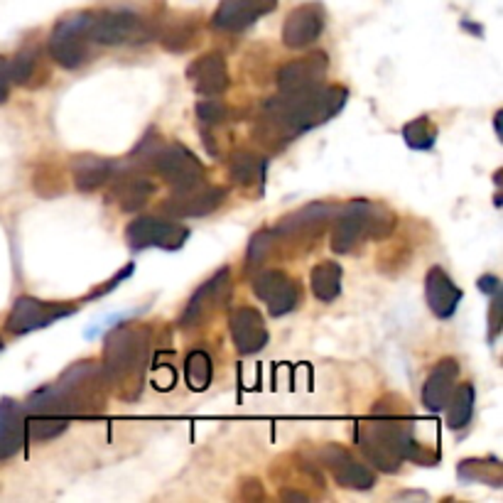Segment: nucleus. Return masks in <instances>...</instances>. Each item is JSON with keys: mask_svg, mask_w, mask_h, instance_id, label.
I'll return each mask as SVG.
<instances>
[{"mask_svg": "<svg viewBox=\"0 0 503 503\" xmlns=\"http://www.w3.org/2000/svg\"><path fill=\"white\" fill-rule=\"evenodd\" d=\"M229 174L241 187H263L265 180V160L251 150H236L229 157Z\"/></svg>", "mask_w": 503, "mask_h": 503, "instance_id": "obj_26", "label": "nucleus"}, {"mask_svg": "<svg viewBox=\"0 0 503 503\" xmlns=\"http://www.w3.org/2000/svg\"><path fill=\"white\" fill-rule=\"evenodd\" d=\"M320 462L331 477L337 478L339 487L356 488V491H369L376 484V471L359 462L354 454L339 445H324L320 449Z\"/></svg>", "mask_w": 503, "mask_h": 503, "instance_id": "obj_10", "label": "nucleus"}, {"mask_svg": "<svg viewBox=\"0 0 503 503\" xmlns=\"http://www.w3.org/2000/svg\"><path fill=\"white\" fill-rule=\"evenodd\" d=\"M330 69V57L324 52H312L307 57L292 59L281 66L278 72V89L290 94V91H302L310 86H320Z\"/></svg>", "mask_w": 503, "mask_h": 503, "instance_id": "obj_15", "label": "nucleus"}, {"mask_svg": "<svg viewBox=\"0 0 503 503\" xmlns=\"http://www.w3.org/2000/svg\"><path fill=\"white\" fill-rule=\"evenodd\" d=\"M27 425H25V410L23 405L3 398L0 400V462L15 457L23 445H25Z\"/></svg>", "mask_w": 503, "mask_h": 503, "instance_id": "obj_23", "label": "nucleus"}, {"mask_svg": "<svg viewBox=\"0 0 503 503\" xmlns=\"http://www.w3.org/2000/svg\"><path fill=\"white\" fill-rule=\"evenodd\" d=\"M197 116L202 123L219 125L229 118V108L223 106V104H219V101H199Z\"/></svg>", "mask_w": 503, "mask_h": 503, "instance_id": "obj_37", "label": "nucleus"}, {"mask_svg": "<svg viewBox=\"0 0 503 503\" xmlns=\"http://www.w3.org/2000/svg\"><path fill=\"white\" fill-rule=\"evenodd\" d=\"M272 243H275V233L268 232V229H265V232L253 233V239L248 241L246 268H251V271H258V268L265 263L268 253H271Z\"/></svg>", "mask_w": 503, "mask_h": 503, "instance_id": "obj_35", "label": "nucleus"}, {"mask_svg": "<svg viewBox=\"0 0 503 503\" xmlns=\"http://www.w3.org/2000/svg\"><path fill=\"white\" fill-rule=\"evenodd\" d=\"M494 128H496V135L501 138V113H496V118H494Z\"/></svg>", "mask_w": 503, "mask_h": 503, "instance_id": "obj_42", "label": "nucleus"}, {"mask_svg": "<svg viewBox=\"0 0 503 503\" xmlns=\"http://www.w3.org/2000/svg\"><path fill=\"white\" fill-rule=\"evenodd\" d=\"M310 288L320 302H334L341 292V265L334 261H322L320 265H314Z\"/></svg>", "mask_w": 503, "mask_h": 503, "instance_id": "obj_27", "label": "nucleus"}, {"mask_svg": "<svg viewBox=\"0 0 503 503\" xmlns=\"http://www.w3.org/2000/svg\"><path fill=\"white\" fill-rule=\"evenodd\" d=\"M187 239H190V229L174 223L173 219H160V216H138L125 229V241L133 251H145V248L155 246L177 251L184 246Z\"/></svg>", "mask_w": 503, "mask_h": 503, "instance_id": "obj_6", "label": "nucleus"}, {"mask_svg": "<svg viewBox=\"0 0 503 503\" xmlns=\"http://www.w3.org/2000/svg\"><path fill=\"white\" fill-rule=\"evenodd\" d=\"M86 23L89 13H76L59 20L50 35V57L59 66H64L69 72H74L89 59V35H86Z\"/></svg>", "mask_w": 503, "mask_h": 503, "instance_id": "obj_4", "label": "nucleus"}, {"mask_svg": "<svg viewBox=\"0 0 503 503\" xmlns=\"http://www.w3.org/2000/svg\"><path fill=\"white\" fill-rule=\"evenodd\" d=\"M106 408V379L96 361L69 366L57 383L42 386L23 405L25 415H54V418H86Z\"/></svg>", "mask_w": 503, "mask_h": 503, "instance_id": "obj_2", "label": "nucleus"}, {"mask_svg": "<svg viewBox=\"0 0 503 503\" xmlns=\"http://www.w3.org/2000/svg\"><path fill=\"white\" fill-rule=\"evenodd\" d=\"M478 290L487 295H496V292H501V281L496 275H484V278H478Z\"/></svg>", "mask_w": 503, "mask_h": 503, "instance_id": "obj_40", "label": "nucleus"}, {"mask_svg": "<svg viewBox=\"0 0 503 503\" xmlns=\"http://www.w3.org/2000/svg\"><path fill=\"white\" fill-rule=\"evenodd\" d=\"M150 167L155 170L173 190H187L204 180V165L194 153L180 143H165L160 153L153 157Z\"/></svg>", "mask_w": 503, "mask_h": 503, "instance_id": "obj_7", "label": "nucleus"}, {"mask_svg": "<svg viewBox=\"0 0 503 503\" xmlns=\"http://www.w3.org/2000/svg\"><path fill=\"white\" fill-rule=\"evenodd\" d=\"M425 297L435 317L449 320L462 302V290L454 285L452 278L439 265H435L429 268L428 278H425Z\"/></svg>", "mask_w": 503, "mask_h": 503, "instance_id": "obj_22", "label": "nucleus"}, {"mask_svg": "<svg viewBox=\"0 0 503 503\" xmlns=\"http://www.w3.org/2000/svg\"><path fill=\"white\" fill-rule=\"evenodd\" d=\"M501 310H503V297L501 292H496L494 302H491V312H488V327H491L488 339H491V341H496L498 331H501Z\"/></svg>", "mask_w": 503, "mask_h": 503, "instance_id": "obj_38", "label": "nucleus"}, {"mask_svg": "<svg viewBox=\"0 0 503 503\" xmlns=\"http://www.w3.org/2000/svg\"><path fill=\"white\" fill-rule=\"evenodd\" d=\"M10 94V74H8V59L0 57V104L8 99Z\"/></svg>", "mask_w": 503, "mask_h": 503, "instance_id": "obj_39", "label": "nucleus"}, {"mask_svg": "<svg viewBox=\"0 0 503 503\" xmlns=\"http://www.w3.org/2000/svg\"><path fill=\"white\" fill-rule=\"evenodd\" d=\"M334 216H337V207L324 204V202H314V204L297 209L295 214L281 219L278 226L272 229V233H275V239H307L310 233L322 232L324 223H330Z\"/></svg>", "mask_w": 503, "mask_h": 503, "instance_id": "obj_17", "label": "nucleus"}, {"mask_svg": "<svg viewBox=\"0 0 503 503\" xmlns=\"http://www.w3.org/2000/svg\"><path fill=\"white\" fill-rule=\"evenodd\" d=\"M403 138L413 150H429L438 141V128L428 116H420L403 125Z\"/></svg>", "mask_w": 503, "mask_h": 503, "instance_id": "obj_31", "label": "nucleus"}, {"mask_svg": "<svg viewBox=\"0 0 503 503\" xmlns=\"http://www.w3.org/2000/svg\"><path fill=\"white\" fill-rule=\"evenodd\" d=\"M153 334L145 324H121L104 341V379L118 398L135 400L141 396L148 371Z\"/></svg>", "mask_w": 503, "mask_h": 503, "instance_id": "obj_3", "label": "nucleus"}, {"mask_svg": "<svg viewBox=\"0 0 503 503\" xmlns=\"http://www.w3.org/2000/svg\"><path fill=\"white\" fill-rule=\"evenodd\" d=\"M282 501H307V494H300V491H282L281 494Z\"/></svg>", "mask_w": 503, "mask_h": 503, "instance_id": "obj_41", "label": "nucleus"}, {"mask_svg": "<svg viewBox=\"0 0 503 503\" xmlns=\"http://www.w3.org/2000/svg\"><path fill=\"white\" fill-rule=\"evenodd\" d=\"M457 376H459V363L454 359H442V361L429 371V376L422 383V405L429 413H442L447 400L452 396L454 386H457Z\"/></svg>", "mask_w": 503, "mask_h": 503, "instance_id": "obj_21", "label": "nucleus"}, {"mask_svg": "<svg viewBox=\"0 0 503 503\" xmlns=\"http://www.w3.org/2000/svg\"><path fill=\"white\" fill-rule=\"evenodd\" d=\"M229 330H232L233 347L239 354H256L268 344V327H265L263 314L256 307H236L229 317Z\"/></svg>", "mask_w": 503, "mask_h": 503, "instance_id": "obj_16", "label": "nucleus"}, {"mask_svg": "<svg viewBox=\"0 0 503 503\" xmlns=\"http://www.w3.org/2000/svg\"><path fill=\"white\" fill-rule=\"evenodd\" d=\"M184 373H187V383H190L192 390H204L212 383V359H209L207 351L202 349H194L187 354V361H184Z\"/></svg>", "mask_w": 503, "mask_h": 503, "instance_id": "obj_30", "label": "nucleus"}, {"mask_svg": "<svg viewBox=\"0 0 503 503\" xmlns=\"http://www.w3.org/2000/svg\"><path fill=\"white\" fill-rule=\"evenodd\" d=\"M187 79L202 96H219L229 89V69L219 52L202 54L187 66Z\"/></svg>", "mask_w": 503, "mask_h": 503, "instance_id": "obj_20", "label": "nucleus"}, {"mask_svg": "<svg viewBox=\"0 0 503 503\" xmlns=\"http://www.w3.org/2000/svg\"><path fill=\"white\" fill-rule=\"evenodd\" d=\"M76 307L69 305V302H42L37 297L23 295L17 297L15 305L10 310L8 320H5V330L10 334H27V331L42 330V327H47V324L57 322L66 314H74Z\"/></svg>", "mask_w": 503, "mask_h": 503, "instance_id": "obj_8", "label": "nucleus"}, {"mask_svg": "<svg viewBox=\"0 0 503 503\" xmlns=\"http://www.w3.org/2000/svg\"><path fill=\"white\" fill-rule=\"evenodd\" d=\"M253 292L268 307L272 317L292 312L300 300V288L297 282L282 271H261L253 278Z\"/></svg>", "mask_w": 503, "mask_h": 503, "instance_id": "obj_12", "label": "nucleus"}, {"mask_svg": "<svg viewBox=\"0 0 503 503\" xmlns=\"http://www.w3.org/2000/svg\"><path fill=\"white\" fill-rule=\"evenodd\" d=\"M163 145H165V141H163V138L157 135L155 128H150V131L143 135V141L135 145V150H133V160L148 167L150 163H153V157L160 153V148H163Z\"/></svg>", "mask_w": 503, "mask_h": 503, "instance_id": "obj_36", "label": "nucleus"}, {"mask_svg": "<svg viewBox=\"0 0 503 503\" xmlns=\"http://www.w3.org/2000/svg\"><path fill=\"white\" fill-rule=\"evenodd\" d=\"M89 42L96 44H125V42H141L148 37V27L143 17L133 10H101L89 13L86 23Z\"/></svg>", "mask_w": 503, "mask_h": 503, "instance_id": "obj_5", "label": "nucleus"}, {"mask_svg": "<svg viewBox=\"0 0 503 503\" xmlns=\"http://www.w3.org/2000/svg\"><path fill=\"white\" fill-rule=\"evenodd\" d=\"M396 229V214L380 204H369L366 212V239H386Z\"/></svg>", "mask_w": 503, "mask_h": 503, "instance_id": "obj_32", "label": "nucleus"}, {"mask_svg": "<svg viewBox=\"0 0 503 503\" xmlns=\"http://www.w3.org/2000/svg\"><path fill=\"white\" fill-rule=\"evenodd\" d=\"M37 59H40V50L37 47H25L20 50L15 57L8 62V74L13 84H27L33 79L35 69H37Z\"/></svg>", "mask_w": 503, "mask_h": 503, "instance_id": "obj_34", "label": "nucleus"}, {"mask_svg": "<svg viewBox=\"0 0 503 503\" xmlns=\"http://www.w3.org/2000/svg\"><path fill=\"white\" fill-rule=\"evenodd\" d=\"M25 425L35 439H52L59 438L69 428V420L54 415H25Z\"/></svg>", "mask_w": 503, "mask_h": 503, "instance_id": "obj_33", "label": "nucleus"}, {"mask_svg": "<svg viewBox=\"0 0 503 503\" xmlns=\"http://www.w3.org/2000/svg\"><path fill=\"white\" fill-rule=\"evenodd\" d=\"M0 349H3V339H0Z\"/></svg>", "mask_w": 503, "mask_h": 503, "instance_id": "obj_43", "label": "nucleus"}, {"mask_svg": "<svg viewBox=\"0 0 503 503\" xmlns=\"http://www.w3.org/2000/svg\"><path fill=\"white\" fill-rule=\"evenodd\" d=\"M111 197L123 212H141L150 202V197L155 194V182L145 177L143 173H125L121 174L113 187H111Z\"/></svg>", "mask_w": 503, "mask_h": 503, "instance_id": "obj_24", "label": "nucleus"}, {"mask_svg": "<svg viewBox=\"0 0 503 503\" xmlns=\"http://www.w3.org/2000/svg\"><path fill=\"white\" fill-rule=\"evenodd\" d=\"M447 425L449 429H464L471 422L474 415V386L471 383H462L454 386L452 396L447 400Z\"/></svg>", "mask_w": 503, "mask_h": 503, "instance_id": "obj_28", "label": "nucleus"}, {"mask_svg": "<svg viewBox=\"0 0 503 503\" xmlns=\"http://www.w3.org/2000/svg\"><path fill=\"white\" fill-rule=\"evenodd\" d=\"M232 297V272L229 268H222L212 281H207L202 288L192 295V300L184 307V312L180 317L182 330H194L199 322H204L212 310L223 307Z\"/></svg>", "mask_w": 503, "mask_h": 503, "instance_id": "obj_11", "label": "nucleus"}, {"mask_svg": "<svg viewBox=\"0 0 503 503\" xmlns=\"http://www.w3.org/2000/svg\"><path fill=\"white\" fill-rule=\"evenodd\" d=\"M349 91L344 86H310L302 91H281V96L265 101L261 131L265 141H292L300 133L327 123L344 108Z\"/></svg>", "mask_w": 503, "mask_h": 503, "instance_id": "obj_1", "label": "nucleus"}, {"mask_svg": "<svg viewBox=\"0 0 503 503\" xmlns=\"http://www.w3.org/2000/svg\"><path fill=\"white\" fill-rule=\"evenodd\" d=\"M462 481H471V484H491V487H501L503 471L498 459H467L459 464L457 469Z\"/></svg>", "mask_w": 503, "mask_h": 503, "instance_id": "obj_29", "label": "nucleus"}, {"mask_svg": "<svg viewBox=\"0 0 503 503\" xmlns=\"http://www.w3.org/2000/svg\"><path fill=\"white\" fill-rule=\"evenodd\" d=\"M229 192L223 187H212V184H194L187 190H174L173 197L163 202V214L170 219H199V216L214 214L222 207Z\"/></svg>", "mask_w": 503, "mask_h": 503, "instance_id": "obj_9", "label": "nucleus"}, {"mask_svg": "<svg viewBox=\"0 0 503 503\" xmlns=\"http://www.w3.org/2000/svg\"><path fill=\"white\" fill-rule=\"evenodd\" d=\"M366 199H356L349 202L347 207L337 209V222H334V232H331V251L334 253H351L356 243L366 236V212H369Z\"/></svg>", "mask_w": 503, "mask_h": 503, "instance_id": "obj_18", "label": "nucleus"}, {"mask_svg": "<svg viewBox=\"0 0 503 503\" xmlns=\"http://www.w3.org/2000/svg\"><path fill=\"white\" fill-rule=\"evenodd\" d=\"M275 8L278 0H222L212 17V25L222 33H243Z\"/></svg>", "mask_w": 503, "mask_h": 503, "instance_id": "obj_13", "label": "nucleus"}, {"mask_svg": "<svg viewBox=\"0 0 503 503\" xmlns=\"http://www.w3.org/2000/svg\"><path fill=\"white\" fill-rule=\"evenodd\" d=\"M356 445L361 449V454L376 469L386 471V474H396L400 471L403 459L393 452V447L388 445L386 435L380 432L379 422L366 420L356 425Z\"/></svg>", "mask_w": 503, "mask_h": 503, "instance_id": "obj_19", "label": "nucleus"}, {"mask_svg": "<svg viewBox=\"0 0 503 503\" xmlns=\"http://www.w3.org/2000/svg\"><path fill=\"white\" fill-rule=\"evenodd\" d=\"M113 163L106 160V157L99 155H76L72 160V177H74V184L79 192H94L104 187L116 170H113Z\"/></svg>", "mask_w": 503, "mask_h": 503, "instance_id": "obj_25", "label": "nucleus"}, {"mask_svg": "<svg viewBox=\"0 0 503 503\" xmlns=\"http://www.w3.org/2000/svg\"><path fill=\"white\" fill-rule=\"evenodd\" d=\"M324 33V13L320 5L305 3L297 5L282 23V42L290 50H305L310 44L320 40Z\"/></svg>", "mask_w": 503, "mask_h": 503, "instance_id": "obj_14", "label": "nucleus"}]
</instances>
